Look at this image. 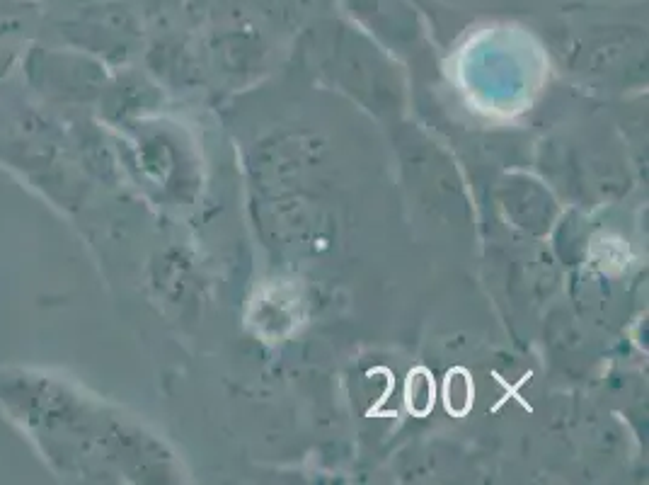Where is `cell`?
<instances>
[{"label": "cell", "mask_w": 649, "mask_h": 485, "mask_svg": "<svg viewBox=\"0 0 649 485\" xmlns=\"http://www.w3.org/2000/svg\"><path fill=\"white\" fill-rule=\"evenodd\" d=\"M407 393H415L417 398H410L407 401V408L417 415H427L429 408L434 405V381L427 379L422 386L419 381H415V376L410 374V386H407Z\"/></svg>", "instance_id": "obj_2"}, {"label": "cell", "mask_w": 649, "mask_h": 485, "mask_svg": "<svg viewBox=\"0 0 649 485\" xmlns=\"http://www.w3.org/2000/svg\"><path fill=\"white\" fill-rule=\"evenodd\" d=\"M458 401H461V410L465 415L470 405H473V384H470L468 379L463 384V388H458L456 372H453L449 374V381H446V408H449L453 415H458Z\"/></svg>", "instance_id": "obj_1"}]
</instances>
